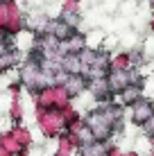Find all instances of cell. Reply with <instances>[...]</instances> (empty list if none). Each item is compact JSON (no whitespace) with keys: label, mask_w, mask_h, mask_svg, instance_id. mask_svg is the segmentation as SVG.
<instances>
[{"label":"cell","mask_w":154,"mask_h":156,"mask_svg":"<svg viewBox=\"0 0 154 156\" xmlns=\"http://www.w3.org/2000/svg\"><path fill=\"white\" fill-rule=\"evenodd\" d=\"M63 66H66V70H73V73H75L77 68H79V59H77V57H68L66 61H63Z\"/></svg>","instance_id":"cell-1"},{"label":"cell","mask_w":154,"mask_h":156,"mask_svg":"<svg viewBox=\"0 0 154 156\" xmlns=\"http://www.w3.org/2000/svg\"><path fill=\"white\" fill-rule=\"evenodd\" d=\"M143 118H145V120L150 118V106H147V104H145V106L141 104L138 109H136V120H143Z\"/></svg>","instance_id":"cell-2"},{"label":"cell","mask_w":154,"mask_h":156,"mask_svg":"<svg viewBox=\"0 0 154 156\" xmlns=\"http://www.w3.org/2000/svg\"><path fill=\"white\" fill-rule=\"evenodd\" d=\"M68 88H70V90H75V93H77V90L82 88V79H77V77L68 79Z\"/></svg>","instance_id":"cell-3"},{"label":"cell","mask_w":154,"mask_h":156,"mask_svg":"<svg viewBox=\"0 0 154 156\" xmlns=\"http://www.w3.org/2000/svg\"><path fill=\"white\" fill-rule=\"evenodd\" d=\"M63 18H66L68 25H77V23H79V20H77V14H66Z\"/></svg>","instance_id":"cell-4"},{"label":"cell","mask_w":154,"mask_h":156,"mask_svg":"<svg viewBox=\"0 0 154 156\" xmlns=\"http://www.w3.org/2000/svg\"><path fill=\"white\" fill-rule=\"evenodd\" d=\"M111 84H113V86H123V84H125V77H123V73H118V75H116V77H113V82H111Z\"/></svg>","instance_id":"cell-5"}]
</instances>
